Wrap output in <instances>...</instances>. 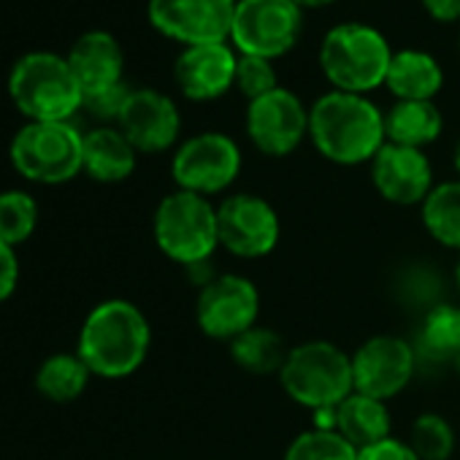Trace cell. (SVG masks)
<instances>
[{
    "mask_svg": "<svg viewBox=\"0 0 460 460\" xmlns=\"http://www.w3.org/2000/svg\"><path fill=\"white\" fill-rule=\"evenodd\" d=\"M149 344L152 328L144 312L125 298H109L84 317L76 355L93 376L125 379L144 366Z\"/></svg>",
    "mask_w": 460,
    "mask_h": 460,
    "instance_id": "obj_1",
    "label": "cell"
},
{
    "mask_svg": "<svg viewBox=\"0 0 460 460\" xmlns=\"http://www.w3.org/2000/svg\"><path fill=\"white\" fill-rule=\"evenodd\" d=\"M309 138L336 165H363L387 144L385 114L366 95L331 90L309 106Z\"/></svg>",
    "mask_w": 460,
    "mask_h": 460,
    "instance_id": "obj_2",
    "label": "cell"
},
{
    "mask_svg": "<svg viewBox=\"0 0 460 460\" xmlns=\"http://www.w3.org/2000/svg\"><path fill=\"white\" fill-rule=\"evenodd\" d=\"M9 95L31 122H68L82 109V87L58 52H28L9 74Z\"/></svg>",
    "mask_w": 460,
    "mask_h": 460,
    "instance_id": "obj_3",
    "label": "cell"
},
{
    "mask_svg": "<svg viewBox=\"0 0 460 460\" xmlns=\"http://www.w3.org/2000/svg\"><path fill=\"white\" fill-rule=\"evenodd\" d=\"M393 60V49L387 39L360 22H344L325 33L320 44V68L323 76L339 93L368 95L382 87L387 79V68Z\"/></svg>",
    "mask_w": 460,
    "mask_h": 460,
    "instance_id": "obj_4",
    "label": "cell"
},
{
    "mask_svg": "<svg viewBox=\"0 0 460 460\" xmlns=\"http://www.w3.org/2000/svg\"><path fill=\"white\" fill-rule=\"evenodd\" d=\"M279 382L296 403L314 411H333L349 393H355L352 355L333 341H304L290 347Z\"/></svg>",
    "mask_w": 460,
    "mask_h": 460,
    "instance_id": "obj_5",
    "label": "cell"
},
{
    "mask_svg": "<svg viewBox=\"0 0 460 460\" xmlns=\"http://www.w3.org/2000/svg\"><path fill=\"white\" fill-rule=\"evenodd\" d=\"M152 234L168 261L187 269L203 266L219 247L217 206L203 195L176 190L157 203Z\"/></svg>",
    "mask_w": 460,
    "mask_h": 460,
    "instance_id": "obj_6",
    "label": "cell"
},
{
    "mask_svg": "<svg viewBox=\"0 0 460 460\" xmlns=\"http://www.w3.org/2000/svg\"><path fill=\"white\" fill-rule=\"evenodd\" d=\"M12 163L36 184H66L84 171V133L71 122H28L12 141Z\"/></svg>",
    "mask_w": 460,
    "mask_h": 460,
    "instance_id": "obj_7",
    "label": "cell"
},
{
    "mask_svg": "<svg viewBox=\"0 0 460 460\" xmlns=\"http://www.w3.org/2000/svg\"><path fill=\"white\" fill-rule=\"evenodd\" d=\"M304 9L293 0H239L230 47L239 55L277 60L285 58L301 39Z\"/></svg>",
    "mask_w": 460,
    "mask_h": 460,
    "instance_id": "obj_8",
    "label": "cell"
},
{
    "mask_svg": "<svg viewBox=\"0 0 460 460\" xmlns=\"http://www.w3.org/2000/svg\"><path fill=\"white\" fill-rule=\"evenodd\" d=\"M242 173L239 144L217 130L198 133L179 144L171 160V176L179 190L211 198L225 192Z\"/></svg>",
    "mask_w": 460,
    "mask_h": 460,
    "instance_id": "obj_9",
    "label": "cell"
},
{
    "mask_svg": "<svg viewBox=\"0 0 460 460\" xmlns=\"http://www.w3.org/2000/svg\"><path fill=\"white\" fill-rule=\"evenodd\" d=\"M217 227L219 247L242 261H258L271 255L282 236L277 208L255 192L227 195L217 206Z\"/></svg>",
    "mask_w": 460,
    "mask_h": 460,
    "instance_id": "obj_10",
    "label": "cell"
},
{
    "mask_svg": "<svg viewBox=\"0 0 460 460\" xmlns=\"http://www.w3.org/2000/svg\"><path fill=\"white\" fill-rule=\"evenodd\" d=\"M261 317V293L252 279L242 274H219L203 282L195 301L198 328L217 341H234Z\"/></svg>",
    "mask_w": 460,
    "mask_h": 460,
    "instance_id": "obj_11",
    "label": "cell"
},
{
    "mask_svg": "<svg viewBox=\"0 0 460 460\" xmlns=\"http://www.w3.org/2000/svg\"><path fill=\"white\" fill-rule=\"evenodd\" d=\"M239 0H149L146 14L152 28L181 44H227Z\"/></svg>",
    "mask_w": 460,
    "mask_h": 460,
    "instance_id": "obj_12",
    "label": "cell"
},
{
    "mask_svg": "<svg viewBox=\"0 0 460 460\" xmlns=\"http://www.w3.org/2000/svg\"><path fill=\"white\" fill-rule=\"evenodd\" d=\"M414 371H417V349L406 339L393 333L371 336L352 352L355 393L371 395L385 403L409 387Z\"/></svg>",
    "mask_w": 460,
    "mask_h": 460,
    "instance_id": "obj_13",
    "label": "cell"
},
{
    "mask_svg": "<svg viewBox=\"0 0 460 460\" xmlns=\"http://www.w3.org/2000/svg\"><path fill=\"white\" fill-rule=\"evenodd\" d=\"M247 136L258 152L288 157L309 138V109L293 90L277 87L274 93L250 101Z\"/></svg>",
    "mask_w": 460,
    "mask_h": 460,
    "instance_id": "obj_14",
    "label": "cell"
},
{
    "mask_svg": "<svg viewBox=\"0 0 460 460\" xmlns=\"http://www.w3.org/2000/svg\"><path fill=\"white\" fill-rule=\"evenodd\" d=\"M374 190L393 206H422L433 181V165L422 149L385 144L371 160Z\"/></svg>",
    "mask_w": 460,
    "mask_h": 460,
    "instance_id": "obj_15",
    "label": "cell"
},
{
    "mask_svg": "<svg viewBox=\"0 0 460 460\" xmlns=\"http://www.w3.org/2000/svg\"><path fill=\"white\" fill-rule=\"evenodd\" d=\"M117 128L128 136L136 152L157 155L176 144L181 130V114L165 93L144 87L130 93L117 119Z\"/></svg>",
    "mask_w": 460,
    "mask_h": 460,
    "instance_id": "obj_16",
    "label": "cell"
},
{
    "mask_svg": "<svg viewBox=\"0 0 460 460\" xmlns=\"http://www.w3.org/2000/svg\"><path fill=\"white\" fill-rule=\"evenodd\" d=\"M239 52L230 44L184 47L173 63V79L184 98L206 103L236 87Z\"/></svg>",
    "mask_w": 460,
    "mask_h": 460,
    "instance_id": "obj_17",
    "label": "cell"
},
{
    "mask_svg": "<svg viewBox=\"0 0 460 460\" xmlns=\"http://www.w3.org/2000/svg\"><path fill=\"white\" fill-rule=\"evenodd\" d=\"M66 58L82 87V98L122 84L125 52L109 31H87L71 44Z\"/></svg>",
    "mask_w": 460,
    "mask_h": 460,
    "instance_id": "obj_18",
    "label": "cell"
},
{
    "mask_svg": "<svg viewBox=\"0 0 460 460\" xmlns=\"http://www.w3.org/2000/svg\"><path fill=\"white\" fill-rule=\"evenodd\" d=\"M136 146L119 128L101 125L84 133V173L95 181H125L136 171Z\"/></svg>",
    "mask_w": 460,
    "mask_h": 460,
    "instance_id": "obj_19",
    "label": "cell"
},
{
    "mask_svg": "<svg viewBox=\"0 0 460 460\" xmlns=\"http://www.w3.org/2000/svg\"><path fill=\"white\" fill-rule=\"evenodd\" d=\"M333 430L344 436L355 449H366L390 438L393 420L385 401H376L363 393H349L333 409Z\"/></svg>",
    "mask_w": 460,
    "mask_h": 460,
    "instance_id": "obj_20",
    "label": "cell"
},
{
    "mask_svg": "<svg viewBox=\"0 0 460 460\" xmlns=\"http://www.w3.org/2000/svg\"><path fill=\"white\" fill-rule=\"evenodd\" d=\"M444 84V71L430 52L398 49L393 52L385 87L398 101H433Z\"/></svg>",
    "mask_w": 460,
    "mask_h": 460,
    "instance_id": "obj_21",
    "label": "cell"
},
{
    "mask_svg": "<svg viewBox=\"0 0 460 460\" xmlns=\"http://www.w3.org/2000/svg\"><path fill=\"white\" fill-rule=\"evenodd\" d=\"M444 130V117L433 101H398L385 111V138L387 144L425 149Z\"/></svg>",
    "mask_w": 460,
    "mask_h": 460,
    "instance_id": "obj_22",
    "label": "cell"
},
{
    "mask_svg": "<svg viewBox=\"0 0 460 460\" xmlns=\"http://www.w3.org/2000/svg\"><path fill=\"white\" fill-rule=\"evenodd\" d=\"M290 347L285 344L282 333H277L274 328L266 325H255L247 333H242L239 339L230 341V358L234 363L252 374V376H271L282 371L285 360H288Z\"/></svg>",
    "mask_w": 460,
    "mask_h": 460,
    "instance_id": "obj_23",
    "label": "cell"
},
{
    "mask_svg": "<svg viewBox=\"0 0 460 460\" xmlns=\"http://www.w3.org/2000/svg\"><path fill=\"white\" fill-rule=\"evenodd\" d=\"M420 214L433 242L460 252V176L438 181L420 206Z\"/></svg>",
    "mask_w": 460,
    "mask_h": 460,
    "instance_id": "obj_24",
    "label": "cell"
},
{
    "mask_svg": "<svg viewBox=\"0 0 460 460\" xmlns=\"http://www.w3.org/2000/svg\"><path fill=\"white\" fill-rule=\"evenodd\" d=\"M90 368L79 355L58 352L47 358L36 371V390L52 403L76 401L90 385Z\"/></svg>",
    "mask_w": 460,
    "mask_h": 460,
    "instance_id": "obj_25",
    "label": "cell"
},
{
    "mask_svg": "<svg viewBox=\"0 0 460 460\" xmlns=\"http://www.w3.org/2000/svg\"><path fill=\"white\" fill-rule=\"evenodd\" d=\"M420 349L433 360H452L460 352V306L436 304L420 328Z\"/></svg>",
    "mask_w": 460,
    "mask_h": 460,
    "instance_id": "obj_26",
    "label": "cell"
},
{
    "mask_svg": "<svg viewBox=\"0 0 460 460\" xmlns=\"http://www.w3.org/2000/svg\"><path fill=\"white\" fill-rule=\"evenodd\" d=\"M39 225V203L25 190L0 192V242L20 247L33 236Z\"/></svg>",
    "mask_w": 460,
    "mask_h": 460,
    "instance_id": "obj_27",
    "label": "cell"
},
{
    "mask_svg": "<svg viewBox=\"0 0 460 460\" xmlns=\"http://www.w3.org/2000/svg\"><path fill=\"white\" fill-rule=\"evenodd\" d=\"M409 447L420 460H449L455 452V430L447 417L436 411H425L411 422Z\"/></svg>",
    "mask_w": 460,
    "mask_h": 460,
    "instance_id": "obj_28",
    "label": "cell"
},
{
    "mask_svg": "<svg viewBox=\"0 0 460 460\" xmlns=\"http://www.w3.org/2000/svg\"><path fill=\"white\" fill-rule=\"evenodd\" d=\"M285 460H358V449L333 428H314L290 441Z\"/></svg>",
    "mask_w": 460,
    "mask_h": 460,
    "instance_id": "obj_29",
    "label": "cell"
},
{
    "mask_svg": "<svg viewBox=\"0 0 460 460\" xmlns=\"http://www.w3.org/2000/svg\"><path fill=\"white\" fill-rule=\"evenodd\" d=\"M277 84V68L274 60L266 58H252V55H239L236 63V90L247 101H258L269 93H274Z\"/></svg>",
    "mask_w": 460,
    "mask_h": 460,
    "instance_id": "obj_30",
    "label": "cell"
},
{
    "mask_svg": "<svg viewBox=\"0 0 460 460\" xmlns=\"http://www.w3.org/2000/svg\"><path fill=\"white\" fill-rule=\"evenodd\" d=\"M130 93H133V90L122 82V84L109 87V90L84 95V98H82V109L90 111L95 119H103V122H111V119H114V122H117L119 114H122V109H125V103H128V98H130Z\"/></svg>",
    "mask_w": 460,
    "mask_h": 460,
    "instance_id": "obj_31",
    "label": "cell"
},
{
    "mask_svg": "<svg viewBox=\"0 0 460 460\" xmlns=\"http://www.w3.org/2000/svg\"><path fill=\"white\" fill-rule=\"evenodd\" d=\"M358 460H420V457L409 447V441L390 436V438H385L379 444H371L366 449H358Z\"/></svg>",
    "mask_w": 460,
    "mask_h": 460,
    "instance_id": "obj_32",
    "label": "cell"
},
{
    "mask_svg": "<svg viewBox=\"0 0 460 460\" xmlns=\"http://www.w3.org/2000/svg\"><path fill=\"white\" fill-rule=\"evenodd\" d=\"M17 282H20L17 252L6 242H0V304H4L6 298H12V293L17 290Z\"/></svg>",
    "mask_w": 460,
    "mask_h": 460,
    "instance_id": "obj_33",
    "label": "cell"
},
{
    "mask_svg": "<svg viewBox=\"0 0 460 460\" xmlns=\"http://www.w3.org/2000/svg\"><path fill=\"white\" fill-rule=\"evenodd\" d=\"M422 9L430 20L441 25L460 22V0H422Z\"/></svg>",
    "mask_w": 460,
    "mask_h": 460,
    "instance_id": "obj_34",
    "label": "cell"
},
{
    "mask_svg": "<svg viewBox=\"0 0 460 460\" xmlns=\"http://www.w3.org/2000/svg\"><path fill=\"white\" fill-rule=\"evenodd\" d=\"M293 4H298L301 9H323V6L336 4V0H293Z\"/></svg>",
    "mask_w": 460,
    "mask_h": 460,
    "instance_id": "obj_35",
    "label": "cell"
},
{
    "mask_svg": "<svg viewBox=\"0 0 460 460\" xmlns=\"http://www.w3.org/2000/svg\"><path fill=\"white\" fill-rule=\"evenodd\" d=\"M452 163H455V171L460 173V141L455 144V155H452Z\"/></svg>",
    "mask_w": 460,
    "mask_h": 460,
    "instance_id": "obj_36",
    "label": "cell"
},
{
    "mask_svg": "<svg viewBox=\"0 0 460 460\" xmlns=\"http://www.w3.org/2000/svg\"><path fill=\"white\" fill-rule=\"evenodd\" d=\"M455 285H457V293H460V261H457V269H455Z\"/></svg>",
    "mask_w": 460,
    "mask_h": 460,
    "instance_id": "obj_37",
    "label": "cell"
},
{
    "mask_svg": "<svg viewBox=\"0 0 460 460\" xmlns=\"http://www.w3.org/2000/svg\"><path fill=\"white\" fill-rule=\"evenodd\" d=\"M455 366H457V374H460V352H457V358H455Z\"/></svg>",
    "mask_w": 460,
    "mask_h": 460,
    "instance_id": "obj_38",
    "label": "cell"
},
{
    "mask_svg": "<svg viewBox=\"0 0 460 460\" xmlns=\"http://www.w3.org/2000/svg\"><path fill=\"white\" fill-rule=\"evenodd\" d=\"M457 49H460V36H457Z\"/></svg>",
    "mask_w": 460,
    "mask_h": 460,
    "instance_id": "obj_39",
    "label": "cell"
}]
</instances>
